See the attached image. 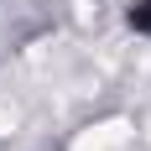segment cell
<instances>
[{
	"label": "cell",
	"instance_id": "obj_1",
	"mask_svg": "<svg viewBox=\"0 0 151 151\" xmlns=\"http://www.w3.org/2000/svg\"><path fill=\"white\" fill-rule=\"evenodd\" d=\"M125 21H130V31L151 37V0H130V11H125Z\"/></svg>",
	"mask_w": 151,
	"mask_h": 151
}]
</instances>
